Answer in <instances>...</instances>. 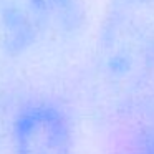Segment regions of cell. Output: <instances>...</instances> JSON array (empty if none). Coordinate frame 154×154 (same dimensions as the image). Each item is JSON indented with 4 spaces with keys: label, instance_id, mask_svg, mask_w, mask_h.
<instances>
[{
    "label": "cell",
    "instance_id": "obj_3",
    "mask_svg": "<svg viewBox=\"0 0 154 154\" xmlns=\"http://www.w3.org/2000/svg\"><path fill=\"white\" fill-rule=\"evenodd\" d=\"M23 10L38 38L73 37L86 20L81 0H14Z\"/></svg>",
    "mask_w": 154,
    "mask_h": 154
},
{
    "label": "cell",
    "instance_id": "obj_4",
    "mask_svg": "<svg viewBox=\"0 0 154 154\" xmlns=\"http://www.w3.org/2000/svg\"><path fill=\"white\" fill-rule=\"evenodd\" d=\"M133 149L134 154H154V109L149 111L137 126Z\"/></svg>",
    "mask_w": 154,
    "mask_h": 154
},
{
    "label": "cell",
    "instance_id": "obj_5",
    "mask_svg": "<svg viewBox=\"0 0 154 154\" xmlns=\"http://www.w3.org/2000/svg\"><path fill=\"white\" fill-rule=\"evenodd\" d=\"M5 5V0H0V10H2V7Z\"/></svg>",
    "mask_w": 154,
    "mask_h": 154
},
{
    "label": "cell",
    "instance_id": "obj_1",
    "mask_svg": "<svg viewBox=\"0 0 154 154\" xmlns=\"http://www.w3.org/2000/svg\"><path fill=\"white\" fill-rule=\"evenodd\" d=\"M96 76L123 101L154 83V0H111L96 42Z\"/></svg>",
    "mask_w": 154,
    "mask_h": 154
},
{
    "label": "cell",
    "instance_id": "obj_2",
    "mask_svg": "<svg viewBox=\"0 0 154 154\" xmlns=\"http://www.w3.org/2000/svg\"><path fill=\"white\" fill-rule=\"evenodd\" d=\"M10 137L14 154H73L71 119L51 101L25 104L14 118Z\"/></svg>",
    "mask_w": 154,
    "mask_h": 154
}]
</instances>
